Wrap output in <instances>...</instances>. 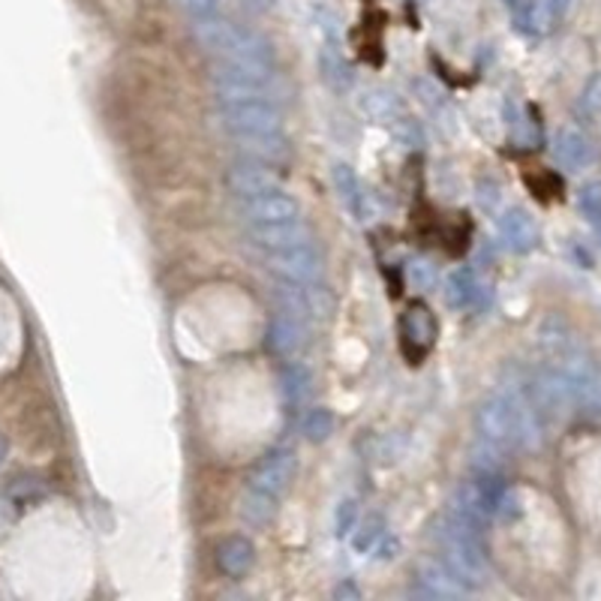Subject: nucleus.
I'll return each mask as SVG.
<instances>
[{"mask_svg":"<svg viewBox=\"0 0 601 601\" xmlns=\"http://www.w3.org/2000/svg\"><path fill=\"white\" fill-rule=\"evenodd\" d=\"M192 36L199 39L211 55L223 60V63H235L244 70L264 72V75H276L274 67V48L262 34H256L252 27H240L220 15L211 19H196L192 22Z\"/></svg>","mask_w":601,"mask_h":601,"instance_id":"1","label":"nucleus"},{"mask_svg":"<svg viewBox=\"0 0 601 601\" xmlns=\"http://www.w3.org/2000/svg\"><path fill=\"white\" fill-rule=\"evenodd\" d=\"M439 544H443V563L451 568V575L467 589H479L487 584V553L481 544V529L467 527L463 520L445 511L439 523Z\"/></svg>","mask_w":601,"mask_h":601,"instance_id":"2","label":"nucleus"},{"mask_svg":"<svg viewBox=\"0 0 601 601\" xmlns=\"http://www.w3.org/2000/svg\"><path fill=\"white\" fill-rule=\"evenodd\" d=\"M220 123L238 142L250 135H276L283 132V115L271 99H232L220 103Z\"/></svg>","mask_w":601,"mask_h":601,"instance_id":"3","label":"nucleus"},{"mask_svg":"<svg viewBox=\"0 0 601 601\" xmlns=\"http://www.w3.org/2000/svg\"><path fill=\"white\" fill-rule=\"evenodd\" d=\"M436 334H439V328H436V316L431 313V307L421 300L409 304L406 313L400 316V349H403L409 364H419L436 346Z\"/></svg>","mask_w":601,"mask_h":601,"instance_id":"4","label":"nucleus"},{"mask_svg":"<svg viewBox=\"0 0 601 601\" xmlns=\"http://www.w3.org/2000/svg\"><path fill=\"white\" fill-rule=\"evenodd\" d=\"M264 259H268V268H271L283 283L307 286V283H316L319 274H322V256H319L313 240L298 244V247H288V250L264 252Z\"/></svg>","mask_w":601,"mask_h":601,"instance_id":"5","label":"nucleus"},{"mask_svg":"<svg viewBox=\"0 0 601 601\" xmlns=\"http://www.w3.org/2000/svg\"><path fill=\"white\" fill-rule=\"evenodd\" d=\"M295 479V451L292 448H274L262 457V463L252 469L250 491L262 493L268 499L280 503L283 493L288 491V484Z\"/></svg>","mask_w":601,"mask_h":601,"instance_id":"6","label":"nucleus"},{"mask_svg":"<svg viewBox=\"0 0 601 601\" xmlns=\"http://www.w3.org/2000/svg\"><path fill=\"white\" fill-rule=\"evenodd\" d=\"M240 216L247 220V226H280L300 220V204L286 190L262 192L252 199H240Z\"/></svg>","mask_w":601,"mask_h":601,"instance_id":"7","label":"nucleus"},{"mask_svg":"<svg viewBox=\"0 0 601 601\" xmlns=\"http://www.w3.org/2000/svg\"><path fill=\"white\" fill-rule=\"evenodd\" d=\"M310 346V322L286 310H276L268 322V349L283 361H298Z\"/></svg>","mask_w":601,"mask_h":601,"instance_id":"8","label":"nucleus"},{"mask_svg":"<svg viewBox=\"0 0 601 601\" xmlns=\"http://www.w3.org/2000/svg\"><path fill=\"white\" fill-rule=\"evenodd\" d=\"M226 187L235 192V199H252V196H262V192L283 190V180L274 168L259 160H244L226 172Z\"/></svg>","mask_w":601,"mask_h":601,"instance_id":"9","label":"nucleus"},{"mask_svg":"<svg viewBox=\"0 0 601 601\" xmlns=\"http://www.w3.org/2000/svg\"><path fill=\"white\" fill-rule=\"evenodd\" d=\"M412 592L421 596V599H460L467 587L451 575V568L448 565L439 563H424L415 571V584H412Z\"/></svg>","mask_w":601,"mask_h":601,"instance_id":"10","label":"nucleus"},{"mask_svg":"<svg viewBox=\"0 0 601 601\" xmlns=\"http://www.w3.org/2000/svg\"><path fill=\"white\" fill-rule=\"evenodd\" d=\"M499 240L505 244V250L511 252H529L535 250V244H539V226H535V220L529 211L523 208H511V211H505L499 216Z\"/></svg>","mask_w":601,"mask_h":601,"instance_id":"11","label":"nucleus"},{"mask_svg":"<svg viewBox=\"0 0 601 601\" xmlns=\"http://www.w3.org/2000/svg\"><path fill=\"white\" fill-rule=\"evenodd\" d=\"M445 298L455 310H481L484 307V283L479 280V274L463 264V268H455L448 280H445Z\"/></svg>","mask_w":601,"mask_h":601,"instance_id":"12","label":"nucleus"},{"mask_svg":"<svg viewBox=\"0 0 601 601\" xmlns=\"http://www.w3.org/2000/svg\"><path fill=\"white\" fill-rule=\"evenodd\" d=\"M553 156L568 172H584L596 160V151H592V142L584 132L575 130V127H563L553 135Z\"/></svg>","mask_w":601,"mask_h":601,"instance_id":"13","label":"nucleus"},{"mask_svg":"<svg viewBox=\"0 0 601 601\" xmlns=\"http://www.w3.org/2000/svg\"><path fill=\"white\" fill-rule=\"evenodd\" d=\"M252 244L264 252L288 250V247H298L313 240V232L300 220L295 223H280V226H247Z\"/></svg>","mask_w":601,"mask_h":601,"instance_id":"14","label":"nucleus"},{"mask_svg":"<svg viewBox=\"0 0 601 601\" xmlns=\"http://www.w3.org/2000/svg\"><path fill=\"white\" fill-rule=\"evenodd\" d=\"M216 565H220V571L228 577H247L252 571V565H256V544L250 539H244V535H232V539L220 541V547H216Z\"/></svg>","mask_w":601,"mask_h":601,"instance_id":"15","label":"nucleus"},{"mask_svg":"<svg viewBox=\"0 0 601 601\" xmlns=\"http://www.w3.org/2000/svg\"><path fill=\"white\" fill-rule=\"evenodd\" d=\"M508 12L515 31L523 36H541L553 24L547 0H508Z\"/></svg>","mask_w":601,"mask_h":601,"instance_id":"16","label":"nucleus"},{"mask_svg":"<svg viewBox=\"0 0 601 601\" xmlns=\"http://www.w3.org/2000/svg\"><path fill=\"white\" fill-rule=\"evenodd\" d=\"M358 108L373 120H382V123H391L394 118H400L406 108L400 103V96L388 87H367L364 94L358 96Z\"/></svg>","mask_w":601,"mask_h":601,"instance_id":"17","label":"nucleus"},{"mask_svg":"<svg viewBox=\"0 0 601 601\" xmlns=\"http://www.w3.org/2000/svg\"><path fill=\"white\" fill-rule=\"evenodd\" d=\"M280 388H283L288 406H304L313 394V373L300 364V358L288 361L283 373H280Z\"/></svg>","mask_w":601,"mask_h":601,"instance_id":"18","label":"nucleus"},{"mask_svg":"<svg viewBox=\"0 0 601 601\" xmlns=\"http://www.w3.org/2000/svg\"><path fill=\"white\" fill-rule=\"evenodd\" d=\"M331 178H334V190L337 196H340L343 208H346L355 220H364V190H361V180L358 175L352 172V166L337 163L334 172H331Z\"/></svg>","mask_w":601,"mask_h":601,"instance_id":"19","label":"nucleus"},{"mask_svg":"<svg viewBox=\"0 0 601 601\" xmlns=\"http://www.w3.org/2000/svg\"><path fill=\"white\" fill-rule=\"evenodd\" d=\"M319 72H322V79L328 87H334V91H349L352 82H355V75H352V67H349L343 55L337 51V46H325L319 51Z\"/></svg>","mask_w":601,"mask_h":601,"instance_id":"20","label":"nucleus"},{"mask_svg":"<svg viewBox=\"0 0 601 601\" xmlns=\"http://www.w3.org/2000/svg\"><path fill=\"white\" fill-rule=\"evenodd\" d=\"M274 511H276L274 499H268V496H262V493H256L247 487L244 499H240V517H244L250 527H264V523L274 517Z\"/></svg>","mask_w":601,"mask_h":601,"instance_id":"21","label":"nucleus"},{"mask_svg":"<svg viewBox=\"0 0 601 601\" xmlns=\"http://www.w3.org/2000/svg\"><path fill=\"white\" fill-rule=\"evenodd\" d=\"M300 431H304V436H307L310 443H325V439H331V433H334V415L325 406L310 409V412L304 415Z\"/></svg>","mask_w":601,"mask_h":601,"instance_id":"22","label":"nucleus"},{"mask_svg":"<svg viewBox=\"0 0 601 601\" xmlns=\"http://www.w3.org/2000/svg\"><path fill=\"white\" fill-rule=\"evenodd\" d=\"M388 130H391V135H394L403 148H421V144H424V130H421V123L409 118L406 111H403L400 118L391 120Z\"/></svg>","mask_w":601,"mask_h":601,"instance_id":"23","label":"nucleus"},{"mask_svg":"<svg viewBox=\"0 0 601 601\" xmlns=\"http://www.w3.org/2000/svg\"><path fill=\"white\" fill-rule=\"evenodd\" d=\"M382 535H385L382 520H379V517H370V520H367V523H364V527L355 532V539H352V547H355L358 553H370L373 547H376V544L382 541Z\"/></svg>","mask_w":601,"mask_h":601,"instance_id":"24","label":"nucleus"},{"mask_svg":"<svg viewBox=\"0 0 601 601\" xmlns=\"http://www.w3.org/2000/svg\"><path fill=\"white\" fill-rule=\"evenodd\" d=\"M577 204H580V211L596 223L601 216V184L599 180H592V184H587L584 190H580V196H577Z\"/></svg>","mask_w":601,"mask_h":601,"instance_id":"25","label":"nucleus"},{"mask_svg":"<svg viewBox=\"0 0 601 601\" xmlns=\"http://www.w3.org/2000/svg\"><path fill=\"white\" fill-rule=\"evenodd\" d=\"M355 520H358V505H355V499H343V503L337 505L334 529H337V535H340V539H343V535H352Z\"/></svg>","mask_w":601,"mask_h":601,"instance_id":"26","label":"nucleus"},{"mask_svg":"<svg viewBox=\"0 0 601 601\" xmlns=\"http://www.w3.org/2000/svg\"><path fill=\"white\" fill-rule=\"evenodd\" d=\"M7 496H10V503L15 505V508H27V505L36 503V499L43 496V487H36L34 481L22 479L19 484H12Z\"/></svg>","mask_w":601,"mask_h":601,"instance_id":"27","label":"nucleus"},{"mask_svg":"<svg viewBox=\"0 0 601 601\" xmlns=\"http://www.w3.org/2000/svg\"><path fill=\"white\" fill-rule=\"evenodd\" d=\"M409 280L415 283V288L431 292V288L436 286V271H433L431 262H424V259H412V262H409Z\"/></svg>","mask_w":601,"mask_h":601,"instance_id":"28","label":"nucleus"},{"mask_svg":"<svg viewBox=\"0 0 601 601\" xmlns=\"http://www.w3.org/2000/svg\"><path fill=\"white\" fill-rule=\"evenodd\" d=\"M184 12L190 15L192 22L196 19H211V15H220V3L223 0H178Z\"/></svg>","mask_w":601,"mask_h":601,"instance_id":"29","label":"nucleus"},{"mask_svg":"<svg viewBox=\"0 0 601 601\" xmlns=\"http://www.w3.org/2000/svg\"><path fill=\"white\" fill-rule=\"evenodd\" d=\"M580 103L587 108L589 115H601V72H596L592 79L584 87V94H580Z\"/></svg>","mask_w":601,"mask_h":601,"instance_id":"30","label":"nucleus"},{"mask_svg":"<svg viewBox=\"0 0 601 601\" xmlns=\"http://www.w3.org/2000/svg\"><path fill=\"white\" fill-rule=\"evenodd\" d=\"M415 91L421 94V103H424V106H431L433 115H439V111L448 115V106H445L443 94H436V87H433L431 82H424V79H421V82L415 84Z\"/></svg>","mask_w":601,"mask_h":601,"instance_id":"31","label":"nucleus"},{"mask_svg":"<svg viewBox=\"0 0 601 601\" xmlns=\"http://www.w3.org/2000/svg\"><path fill=\"white\" fill-rule=\"evenodd\" d=\"M12 511H15V505L10 503V496H3V499H0V541L7 539V532H10Z\"/></svg>","mask_w":601,"mask_h":601,"instance_id":"32","label":"nucleus"},{"mask_svg":"<svg viewBox=\"0 0 601 601\" xmlns=\"http://www.w3.org/2000/svg\"><path fill=\"white\" fill-rule=\"evenodd\" d=\"M334 599H352V601H358L361 599V589L352 584V580H343L340 587L334 589Z\"/></svg>","mask_w":601,"mask_h":601,"instance_id":"33","label":"nucleus"},{"mask_svg":"<svg viewBox=\"0 0 601 601\" xmlns=\"http://www.w3.org/2000/svg\"><path fill=\"white\" fill-rule=\"evenodd\" d=\"M397 547H400V541L397 539H388V535H382V544H379V556H382V559H391V556H397Z\"/></svg>","mask_w":601,"mask_h":601,"instance_id":"34","label":"nucleus"},{"mask_svg":"<svg viewBox=\"0 0 601 601\" xmlns=\"http://www.w3.org/2000/svg\"><path fill=\"white\" fill-rule=\"evenodd\" d=\"M547 7H551L553 22H556V19H563L565 12H568V7H571V0H547Z\"/></svg>","mask_w":601,"mask_h":601,"instance_id":"35","label":"nucleus"},{"mask_svg":"<svg viewBox=\"0 0 601 601\" xmlns=\"http://www.w3.org/2000/svg\"><path fill=\"white\" fill-rule=\"evenodd\" d=\"M252 7H256V10H264V7H268V3H271V0H250Z\"/></svg>","mask_w":601,"mask_h":601,"instance_id":"36","label":"nucleus"},{"mask_svg":"<svg viewBox=\"0 0 601 601\" xmlns=\"http://www.w3.org/2000/svg\"><path fill=\"white\" fill-rule=\"evenodd\" d=\"M3 457H7V443H3V436H0V463H3Z\"/></svg>","mask_w":601,"mask_h":601,"instance_id":"37","label":"nucleus"},{"mask_svg":"<svg viewBox=\"0 0 601 601\" xmlns=\"http://www.w3.org/2000/svg\"><path fill=\"white\" fill-rule=\"evenodd\" d=\"M596 228H599V238H601V216H599V220H596Z\"/></svg>","mask_w":601,"mask_h":601,"instance_id":"38","label":"nucleus"}]
</instances>
